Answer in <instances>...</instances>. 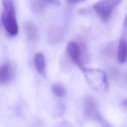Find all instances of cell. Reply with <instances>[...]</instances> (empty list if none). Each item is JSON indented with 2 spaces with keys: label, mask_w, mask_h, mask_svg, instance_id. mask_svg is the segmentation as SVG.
I'll return each instance as SVG.
<instances>
[{
  "label": "cell",
  "mask_w": 127,
  "mask_h": 127,
  "mask_svg": "<svg viewBox=\"0 0 127 127\" xmlns=\"http://www.w3.org/2000/svg\"><path fill=\"white\" fill-rule=\"evenodd\" d=\"M2 21L4 28L10 36H16L18 32V26L13 0H2Z\"/></svg>",
  "instance_id": "cell-1"
},
{
  "label": "cell",
  "mask_w": 127,
  "mask_h": 127,
  "mask_svg": "<svg viewBox=\"0 0 127 127\" xmlns=\"http://www.w3.org/2000/svg\"><path fill=\"white\" fill-rule=\"evenodd\" d=\"M90 86L99 91H105L108 89V82L105 72L100 69H89L84 67L81 69Z\"/></svg>",
  "instance_id": "cell-2"
},
{
  "label": "cell",
  "mask_w": 127,
  "mask_h": 127,
  "mask_svg": "<svg viewBox=\"0 0 127 127\" xmlns=\"http://www.w3.org/2000/svg\"><path fill=\"white\" fill-rule=\"evenodd\" d=\"M123 0H101L93 5V9L103 21H107L114 9Z\"/></svg>",
  "instance_id": "cell-3"
},
{
  "label": "cell",
  "mask_w": 127,
  "mask_h": 127,
  "mask_svg": "<svg viewBox=\"0 0 127 127\" xmlns=\"http://www.w3.org/2000/svg\"><path fill=\"white\" fill-rule=\"evenodd\" d=\"M66 50L71 60L82 69L84 66L81 62L82 53L80 46L75 42L70 41L67 44Z\"/></svg>",
  "instance_id": "cell-4"
},
{
  "label": "cell",
  "mask_w": 127,
  "mask_h": 127,
  "mask_svg": "<svg viewBox=\"0 0 127 127\" xmlns=\"http://www.w3.org/2000/svg\"><path fill=\"white\" fill-rule=\"evenodd\" d=\"M14 70L12 65L6 64L0 66V84H4L10 81L13 77Z\"/></svg>",
  "instance_id": "cell-5"
},
{
  "label": "cell",
  "mask_w": 127,
  "mask_h": 127,
  "mask_svg": "<svg viewBox=\"0 0 127 127\" xmlns=\"http://www.w3.org/2000/svg\"><path fill=\"white\" fill-rule=\"evenodd\" d=\"M34 62L37 72L46 77V61L43 54L41 53H37L34 56Z\"/></svg>",
  "instance_id": "cell-6"
},
{
  "label": "cell",
  "mask_w": 127,
  "mask_h": 127,
  "mask_svg": "<svg viewBox=\"0 0 127 127\" xmlns=\"http://www.w3.org/2000/svg\"><path fill=\"white\" fill-rule=\"evenodd\" d=\"M127 57V44L126 40L122 38L120 40L118 51L117 59L121 64H124L126 62Z\"/></svg>",
  "instance_id": "cell-7"
},
{
  "label": "cell",
  "mask_w": 127,
  "mask_h": 127,
  "mask_svg": "<svg viewBox=\"0 0 127 127\" xmlns=\"http://www.w3.org/2000/svg\"><path fill=\"white\" fill-rule=\"evenodd\" d=\"M48 4L46 0H30V5L31 10L35 13L42 12Z\"/></svg>",
  "instance_id": "cell-8"
},
{
  "label": "cell",
  "mask_w": 127,
  "mask_h": 127,
  "mask_svg": "<svg viewBox=\"0 0 127 127\" xmlns=\"http://www.w3.org/2000/svg\"><path fill=\"white\" fill-rule=\"evenodd\" d=\"M25 30L28 38L30 40H35L38 37V30L31 23H27L25 25Z\"/></svg>",
  "instance_id": "cell-9"
},
{
  "label": "cell",
  "mask_w": 127,
  "mask_h": 127,
  "mask_svg": "<svg viewBox=\"0 0 127 127\" xmlns=\"http://www.w3.org/2000/svg\"><path fill=\"white\" fill-rule=\"evenodd\" d=\"M53 93L58 97H64L65 95L66 90L65 88L60 84H55L52 87Z\"/></svg>",
  "instance_id": "cell-10"
},
{
  "label": "cell",
  "mask_w": 127,
  "mask_h": 127,
  "mask_svg": "<svg viewBox=\"0 0 127 127\" xmlns=\"http://www.w3.org/2000/svg\"><path fill=\"white\" fill-rule=\"evenodd\" d=\"M48 3H51L55 5H60L61 2L60 0H46Z\"/></svg>",
  "instance_id": "cell-11"
},
{
  "label": "cell",
  "mask_w": 127,
  "mask_h": 127,
  "mask_svg": "<svg viewBox=\"0 0 127 127\" xmlns=\"http://www.w3.org/2000/svg\"><path fill=\"white\" fill-rule=\"evenodd\" d=\"M86 0H70V2L72 4H76V3H78L82 2Z\"/></svg>",
  "instance_id": "cell-12"
}]
</instances>
